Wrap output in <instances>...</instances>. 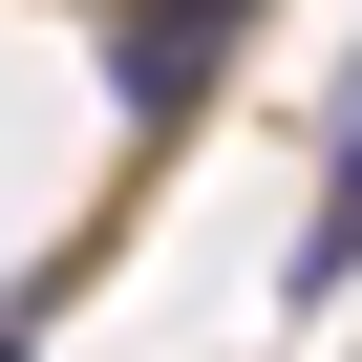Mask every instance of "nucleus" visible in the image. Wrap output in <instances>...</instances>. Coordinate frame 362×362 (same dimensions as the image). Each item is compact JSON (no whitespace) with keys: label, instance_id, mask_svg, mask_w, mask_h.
<instances>
[{"label":"nucleus","instance_id":"obj_1","mask_svg":"<svg viewBox=\"0 0 362 362\" xmlns=\"http://www.w3.org/2000/svg\"><path fill=\"white\" fill-rule=\"evenodd\" d=\"M235 22H256V0H107V107L128 128H192L235 86Z\"/></svg>","mask_w":362,"mask_h":362},{"label":"nucleus","instance_id":"obj_2","mask_svg":"<svg viewBox=\"0 0 362 362\" xmlns=\"http://www.w3.org/2000/svg\"><path fill=\"white\" fill-rule=\"evenodd\" d=\"M341 277H362V107H341V149H320V214H298V256H277V320H341Z\"/></svg>","mask_w":362,"mask_h":362},{"label":"nucleus","instance_id":"obj_3","mask_svg":"<svg viewBox=\"0 0 362 362\" xmlns=\"http://www.w3.org/2000/svg\"><path fill=\"white\" fill-rule=\"evenodd\" d=\"M0 362H43V341H22V320H0Z\"/></svg>","mask_w":362,"mask_h":362}]
</instances>
